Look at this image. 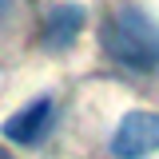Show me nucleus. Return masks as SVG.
<instances>
[{"label":"nucleus","mask_w":159,"mask_h":159,"mask_svg":"<svg viewBox=\"0 0 159 159\" xmlns=\"http://www.w3.org/2000/svg\"><path fill=\"white\" fill-rule=\"evenodd\" d=\"M103 52L139 76H155L159 72V24L135 4L116 8L103 24Z\"/></svg>","instance_id":"f257e3e1"},{"label":"nucleus","mask_w":159,"mask_h":159,"mask_svg":"<svg viewBox=\"0 0 159 159\" xmlns=\"http://www.w3.org/2000/svg\"><path fill=\"white\" fill-rule=\"evenodd\" d=\"M0 159H12V155H8V151H0Z\"/></svg>","instance_id":"423d86ee"},{"label":"nucleus","mask_w":159,"mask_h":159,"mask_svg":"<svg viewBox=\"0 0 159 159\" xmlns=\"http://www.w3.org/2000/svg\"><path fill=\"white\" fill-rule=\"evenodd\" d=\"M84 4H56L52 12H48V20H44V44L48 48H68L72 40L80 36V28H84Z\"/></svg>","instance_id":"20e7f679"},{"label":"nucleus","mask_w":159,"mask_h":159,"mask_svg":"<svg viewBox=\"0 0 159 159\" xmlns=\"http://www.w3.org/2000/svg\"><path fill=\"white\" fill-rule=\"evenodd\" d=\"M12 8H16V0H0V24L12 16Z\"/></svg>","instance_id":"39448f33"},{"label":"nucleus","mask_w":159,"mask_h":159,"mask_svg":"<svg viewBox=\"0 0 159 159\" xmlns=\"http://www.w3.org/2000/svg\"><path fill=\"white\" fill-rule=\"evenodd\" d=\"M159 151V111H127L111 131L116 159H147Z\"/></svg>","instance_id":"f03ea898"},{"label":"nucleus","mask_w":159,"mask_h":159,"mask_svg":"<svg viewBox=\"0 0 159 159\" xmlns=\"http://www.w3.org/2000/svg\"><path fill=\"white\" fill-rule=\"evenodd\" d=\"M52 116H56L52 96H40V99H32V103H24L16 116H8L0 131H4V139H12L20 147H36L40 139H44V131L52 127Z\"/></svg>","instance_id":"7ed1b4c3"}]
</instances>
